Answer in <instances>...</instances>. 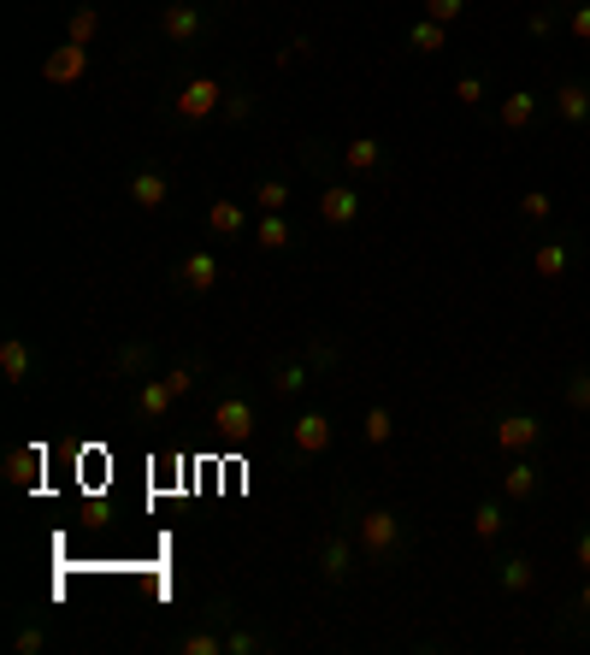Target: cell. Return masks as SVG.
<instances>
[{
    "mask_svg": "<svg viewBox=\"0 0 590 655\" xmlns=\"http://www.w3.org/2000/svg\"><path fill=\"white\" fill-rule=\"evenodd\" d=\"M454 101H461V106H478V101H485V72L454 77Z\"/></svg>",
    "mask_w": 590,
    "mask_h": 655,
    "instance_id": "29",
    "label": "cell"
},
{
    "mask_svg": "<svg viewBox=\"0 0 590 655\" xmlns=\"http://www.w3.org/2000/svg\"><path fill=\"white\" fill-rule=\"evenodd\" d=\"M425 18L454 24V18H466V0H425Z\"/></svg>",
    "mask_w": 590,
    "mask_h": 655,
    "instance_id": "32",
    "label": "cell"
},
{
    "mask_svg": "<svg viewBox=\"0 0 590 655\" xmlns=\"http://www.w3.org/2000/svg\"><path fill=\"white\" fill-rule=\"evenodd\" d=\"M7 478H12V485H18V490H36V485H42V449H12L7 454Z\"/></svg>",
    "mask_w": 590,
    "mask_h": 655,
    "instance_id": "13",
    "label": "cell"
},
{
    "mask_svg": "<svg viewBox=\"0 0 590 655\" xmlns=\"http://www.w3.org/2000/svg\"><path fill=\"white\" fill-rule=\"evenodd\" d=\"M355 543L372 561H396L401 543H408V531H401V519L390 514V508H367V514H360V526H355Z\"/></svg>",
    "mask_w": 590,
    "mask_h": 655,
    "instance_id": "1",
    "label": "cell"
},
{
    "mask_svg": "<svg viewBox=\"0 0 590 655\" xmlns=\"http://www.w3.org/2000/svg\"><path fill=\"white\" fill-rule=\"evenodd\" d=\"M473 531H478L485 543L502 538V531H508V497H485V502H478V508H473Z\"/></svg>",
    "mask_w": 590,
    "mask_h": 655,
    "instance_id": "16",
    "label": "cell"
},
{
    "mask_svg": "<svg viewBox=\"0 0 590 655\" xmlns=\"http://www.w3.org/2000/svg\"><path fill=\"white\" fill-rule=\"evenodd\" d=\"M159 30H166L171 42H195V36H201V12H195V7H183V0H178V7H166Z\"/></svg>",
    "mask_w": 590,
    "mask_h": 655,
    "instance_id": "17",
    "label": "cell"
},
{
    "mask_svg": "<svg viewBox=\"0 0 590 655\" xmlns=\"http://www.w3.org/2000/svg\"><path fill=\"white\" fill-rule=\"evenodd\" d=\"M166 384H171L178 396H190V390H195V372H190V367H171V372H166Z\"/></svg>",
    "mask_w": 590,
    "mask_h": 655,
    "instance_id": "37",
    "label": "cell"
},
{
    "mask_svg": "<svg viewBox=\"0 0 590 655\" xmlns=\"http://www.w3.org/2000/svg\"><path fill=\"white\" fill-rule=\"evenodd\" d=\"M360 432H367V444H390V437H396L390 408H367V425H360Z\"/></svg>",
    "mask_w": 590,
    "mask_h": 655,
    "instance_id": "27",
    "label": "cell"
},
{
    "mask_svg": "<svg viewBox=\"0 0 590 655\" xmlns=\"http://www.w3.org/2000/svg\"><path fill=\"white\" fill-rule=\"evenodd\" d=\"M113 367H118V372H137V367H148V349H142V343H130V349H118Z\"/></svg>",
    "mask_w": 590,
    "mask_h": 655,
    "instance_id": "35",
    "label": "cell"
},
{
    "mask_svg": "<svg viewBox=\"0 0 590 655\" xmlns=\"http://www.w3.org/2000/svg\"><path fill=\"white\" fill-rule=\"evenodd\" d=\"M561 396H567V408L590 413V367H573V372H567V384H561Z\"/></svg>",
    "mask_w": 590,
    "mask_h": 655,
    "instance_id": "24",
    "label": "cell"
},
{
    "mask_svg": "<svg viewBox=\"0 0 590 655\" xmlns=\"http://www.w3.org/2000/svg\"><path fill=\"white\" fill-rule=\"evenodd\" d=\"M442 42H449V24H437V18H420L408 30V48L413 53H442Z\"/></svg>",
    "mask_w": 590,
    "mask_h": 655,
    "instance_id": "20",
    "label": "cell"
},
{
    "mask_svg": "<svg viewBox=\"0 0 590 655\" xmlns=\"http://www.w3.org/2000/svg\"><path fill=\"white\" fill-rule=\"evenodd\" d=\"M567 30L579 36V42H590V0L585 7H573V18H567Z\"/></svg>",
    "mask_w": 590,
    "mask_h": 655,
    "instance_id": "36",
    "label": "cell"
},
{
    "mask_svg": "<svg viewBox=\"0 0 590 655\" xmlns=\"http://www.w3.org/2000/svg\"><path fill=\"white\" fill-rule=\"evenodd\" d=\"M278 396H295V390H307V367H302V360H290V367H278Z\"/></svg>",
    "mask_w": 590,
    "mask_h": 655,
    "instance_id": "30",
    "label": "cell"
},
{
    "mask_svg": "<svg viewBox=\"0 0 590 655\" xmlns=\"http://www.w3.org/2000/svg\"><path fill=\"white\" fill-rule=\"evenodd\" d=\"M343 166L348 171H379L384 166V142H372V137L348 142V149H343Z\"/></svg>",
    "mask_w": 590,
    "mask_h": 655,
    "instance_id": "19",
    "label": "cell"
},
{
    "mask_svg": "<svg viewBox=\"0 0 590 655\" xmlns=\"http://www.w3.org/2000/svg\"><path fill=\"white\" fill-rule=\"evenodd\" d=\"M538 490H543V466H538V461H514V466L502 473V497H508V502H531Z\"/></svg>",
    "mask_w": 590,
    "mask_h": 655,
    "instance_id": "8",
    "label": "cell"
},
{
    "mask_svg": "<svg viewBox=\"0 0 590 655\" xmlns=\"http://www.w3.org/2000/svg\"><path fill=\"white\" fill-rule=\"evenodd\" d=\"M538 444H543V420H538V413H502V420H496V449L531 454Z\"/></svg>",
    "mask_w": 590,
    "mask_h": 655,
    "instance_id": "2",
    "label": "cell"
},
{
    "mask_svg": "<svg viewBox=\"0 0 590 655\" xmlns=\"http://www.w3.org/2000/svg\"><path fill=\"white\" fill-rule=\"evenodd\" d=\"M213 425H219L231 444H248V437H254V408L243 402V396H225V402L213 408Z\"/></svg>",
    "mask_w": 590,
    "mask_h": 655,
    "instance_id": "6",
    "label": "cell"
},
{
    "mask_svg": "<svg viewBox=\"0 0 590 655\" xmlns=\"http://www.w3.org/2000/svg\"><path fill=\"white\" fill-rule=\"evenodd\" d=\"M254 202H260L266 213H284V202H290V190H284V183L272 178V183H260V190H254Z\"/></svg>",
    "mask_w": 590,
    "mask_h": 655,
    "instance_id": "33",
    "label": "cell"
},
{
    "mask_svg": "<svg viewBox=\"0 0 590 655\" xmlns=\"http://www.w3.org/2000/svg\"><path fill=\"white\" fill-rule=\"evenodd\" d=\"M213 113H225V84L219 77H190L178 89V118H213Z\"/></svg>",
    "mask_w": 590,
    "mask_h": 655,
    "instance_id": "3",
    "label": "cell"
},
{
    "mask_svg": "<svg viewBox=\"0 0 590 655\" xmlns=\"http://www.w3.org/2000/svg\"><path fill=\"white\" fill-rule=\"evenodd\" d=\"M496 585H502L508 596H526L531 585H538V567H531L526 555H502L496 561Z\"/></svg>",
    "mask_w": 590,
    "mask_h": 655,
    "instance_id": "10",
    "label": "cell"
},
{
    "mask_svg": "<svg viewBox=\"0 0 590 655\" xmlns=\"http://www.w3.org/2000/svg\"><path fill=\"white\" fill-rule=\"evenodd\" d=\"M579 608H585V614H590V585H585V591H579Z\"/></svg>",
    "mask_w": 590,
    "mask_h": 655,
    "instance_id": "41",
    "label": "cell"
},
{
    "mask_svg": "<svg viewBox=\"0 0 590 655\" xmlns=\"http://www.w3.org/2000/svg\"><path fill=\"white\" fill-rule=\"evenodd\" d=\"M538 106H543V95L514 89V95L502 101V113H496V125H502V130H531V125H538Z\"/></svg>",
    "mask_w": 590,
    "mask_h": 655,
    "instance_id": "9",
    "label": "cell"
},
{
    "mask_svg": "<svg viewBox=\"0 0 590 655\" xmlns=\"http://www.w3.org/2000/svg\"><path fill=\"white\" fill-rule=\"evenodd\" d=\"M555 118L585 130L590 125V84H555Z\"/></svg>",
    "mask_w": 590,
    "mask_h": 655,
    "instance_id": "7",
    "label": "cell"
},
{
    "mask_svg": "<svg viewBox=\"0 0 590 655\" xmlns=\"http://www.w3.org/2000/svg\"><path fill=\"white\" fill-rule=\"evenodd\" d=\"M95 30H101V18H95V7H84V12H72V36H65V42H95Z\"/></svg>",
    "mask_w": 590,
    "mask_h": 655,
    "instance_id": "28",
    "label": "cell"
},
{
    "mask_svg": "<svg viewBox=\"0 0 590 655\" xmlns=\"http://www.w3.org/2000/svg\"><path fill=\"white\" fill-rule=\"evenodd\" d=\"M319 573H325L331 585H343L348 573H355V543H348V538H325V550H319Z\"/></svg>",
    "mask_w": 590,
    "mask_h": 655,
    "instance_id": "12",
    "label": "cell"
},
{
    "mask_svg": "<svg viewBox=\"0 0 590 655\" xmlns=\"http://www.w3.org/2000/svg\"><path fill=\"white\" fill-rule=\"evenodd\" d=\"M290 437H295V449H302V454H319V449H331V420H325V413H302Z\"/></svg>",
    "mask_w": 590,
    "mask_h": 655,
    "instance_id": "15",
    "label": "cell"
},
{
    "mask_svg": "<svg viewBox=\"0 0 590 655\" xmlns=\"http://www.w3.org/2000/svg\"><path fill=\"white\" fill-rule=\"evenodd\" d=\"M84 72H89V48L84 42H65V48H53L48 60H42V77H48V84H77Z\"/></svg>",
    "mask_w": 590,
    "mask_h": 655,
    "instance_id": "5",
    "label": "cell"
},
{
    "mask_svg": "<svg viewBox=\"0 0 590 655\" xmlns=\"http://www.w3.org/2000/svg\"><path fill=\"white\" fill-rule=\"evenodd\" d=\"M573 260H579V254H573V243H561V236H555V243H543L538 254H531V272H538V278H567Z\"/></svg>",
    "mask_w": 590,
    "mask_h": 655,
    "instance_id": "11",
    "label": "cell"
},
{
    "mask_svg": "<svg viewBox=\"0 0 590 655\" xmlns=\"http://www.w3.org/2000/svg\"><path fill=\"white\" fill-rule=\"evenodd\" d=\"M573 561H579V567L590 573V526L579 531V538H573Z\"/></svg>",
    "mask_w": 590,
    "mask_h": 655,
    "instance_id": "38",
    "label": "cell"
},
{
    "mask_svg": "<svg viewBox=\"0 0 590 655\" xmlns=\"http://www.w3.org/2000/svg\"><path fill=\"white\" fill-rule=\"evenodd\" d=\"M178 650L183 655H225V650H231V638H225V632H190Z\"/></svg>",
    "mask_w": 590,
    "mask_h": 655,
    "instance_id": "26",
    "label": "cell"
},
{
    "mask_svg": "<svg viewBox=\"0 0 590 655\" xmlns=\"http://www.w3.org/2000/svg\"><path fill=\"white\" fill-rule=\"evenodd\" d=\"M248 106H254L248 95H225V118H248Z\"/></svg>",
    "mask_w": 590,
    "mask_h": 655,
    "instance_id": "39",
    "label": "cell"
},
{
    "mask_svg": "<svg viewBox=\"0 0 590 655\" xmlns=\"http://www.w3.org/2000/svg\"><path fill=\"white\" fill-rule=\"evenodd\" d=\"M18 650L36 655V650H42V632H36V626H24V632H18Z\"/></svg>",
    "mask_w": 590,
    "mask_h": 655,
    "instance_id": "40",
    "label": "cell"
},
{
    "mask_svg": "<svg viewBox=\"0 0 590 655\" xmlns=\"http://www.w3.org/2000/svg\"><path fill=\"white\" fill-rule=\"evenodd\" d=\"M0 372H7L12 384H24V378H30V349H24L18 337H7V343H0Z\"/></svg>",
    "mask_w": 590,
    "mask_h": 655,
    "instance_id": "23",
    "label": "cell"
},
{
    "mask_svg": "<svg viewBox=\"0 0 590 655\" xmlns=\"http://www.w3.org/2000/svg\"><path fill=\"white\" fill-rule=\"evenodd\" d=\"M207 224H213V231H219V236H243L248 213L236 207V202H213V207H207Z\"/></svg>",
    "mask_w": 590,
    "mask_h": 655,
    "instance_id": "22",
    "label": "cell"
},
{
    "mask_svg": "<svg viewBox=\"0 0 590 655\" xmlns=\"http://www.w3.org/2000/svg\"><path fill=\"white\" fill-rule=\"evenodd\" d=\"M526 30L538 36V42H549V36H555V7H538V12L526 18Z\"/></svg>",
    "mask_w": 590,
    "mask_h": 655,
    "instance_id": "34",
    "label": "cell"
},
{
    "mask_svg": "<svg viewBox=\"0 0 590 655\" xmlns=\"http://www.w3.org/2000/svg\"><path fill=\"white\" fill-rule=\"evenodd\" d=\"M520 213H526V219H531V224H543V219H549V213H555V202H549V195H543V190H526V195H520Z\"/></svg>",
    "mask_w": 590,
    "mask_h": 655,
    "instance_id": "31",
    "label": "cell"
},
{
    "mask_svg": "<svg viewBox=\"0 0 590 655\" xmlns=\"http://www.w3.org/2000/svg\"><path fill=\"white\" fill-rule=\"evenodd\" d=\"M319 219L348 231V224L360 219V190L355 183H325V190H319Z\"/></svg>",
    "mask_w": 590,
    "mask_h": 655,
    "instance_id": "4",
    "label": "cell"
},
{
    "mask_svg": "<svg viewBox=\"0 0 590 655\" xmlns=\"http://www.w3.org/2000/svg\"><path fill=\"white\" fill-rule=\"evenodd\" d=\"M166 195H171V183L159 178V171H137V178H130V202L137 207H166Z\"/></svg>",
    "mask_w": 590,
    "mask_h": 655,
    "instance_id": "18",
    "label": "cell"
},
{
    "mask_svg": "<svg viewBox=\"0 0 590 655\" xmlns=\"http://www.w3.org/2000/svg\"><path fill=\"white\" fill-rule=\"evenodd\" d=\"M254 243H260V248H290V224H284V213H266L260 231H254Z\"/></svg>",
    "mask_w": 590,
    "mask_h": 655,
    "instance_id": "25",
    "label": "cell"
},
{
    "mask_svg": "<svg viewBox=\"0 0 590 655\" xmlns=\"http://www.w3.org/2000/svg\"><path fill=\"white\" fill-rule=\"evenodd\" d=\"M171 402H178V390H171L166 378H154V384H142V396H137V408H142V420H159Z\"/></svg>",
    "mask_w": 590,
    "mask_h": 655,
    "instance_id": "21",
    "label": "cell"
},
{
    "mask_svg": "<svg viewBox=\"0 0 590 655\" xmlns=\"http://www.w3.org/2000/svg\"><path fill=\"white\" fill-rule=\"evenodd\" d=\"M178 284L195 290V296H207V290L219 284V260H213V254H190V260L178 266Z\"/></svg>",
    "mask_w": 590,
    "mask_h": 655,
    "instance_id": "14",
    "label": "cell"
}]
</instances>
